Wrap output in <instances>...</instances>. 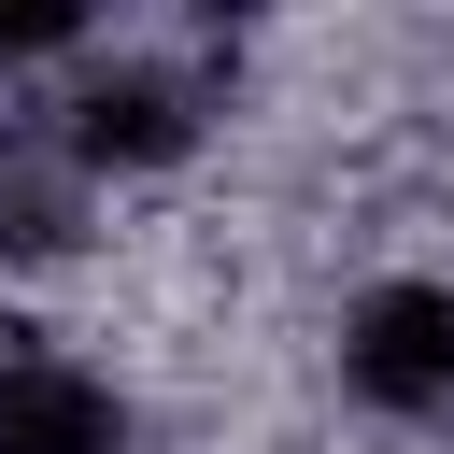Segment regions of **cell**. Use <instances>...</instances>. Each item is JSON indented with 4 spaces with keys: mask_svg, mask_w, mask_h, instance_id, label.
<instances>
[{
    "mask_svg": "<svg viewBox=\"0 0 454 454\" xmlns=\"http://www.w3.org/2000/svg\"><path fill=\"white\" fill-rule=\"evenodd\" d=\"M340 397L383 426H454V270H383L340 298Z\"/></svg>",
    "mask_w": 454,
    "mask_h": 454,
    "instance_id": "6da1fadb",
    "label": "cell"
},
{
    "mask_svg": "<svg viewBox=\"0 0 454 454\" xmlns=\"http://www.w3.org/2000/svg\"><path fill=\"white\" fill-rule=\"evenodd\" d=\"M199 128H213L199 71H170V57H85L43 142H57L85 184H128V170H184V156H199Z\"/></svg>",
    "mask_w": 454,
    "mask_h": 454,
    "instance_id": "7a4b0ae2",
    "label": "cell"
},
{
    "mask_svg": "<svg viewBox=\"0 0 454 454\" xmlns=\"http://www.w3.org/2000/svg\"><path fill=\"white\" fill-rule=\"evenodd\" d=\"M0 454H128V397L99 355L0 326Z\"/></svg>",
    "mask_w": 454,
    "mask_h": 454,
    "instance_id": "3957f363",
    "label": "cell"
}]
</instances>
